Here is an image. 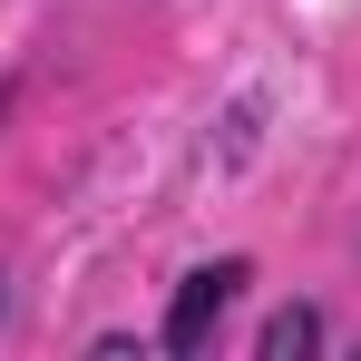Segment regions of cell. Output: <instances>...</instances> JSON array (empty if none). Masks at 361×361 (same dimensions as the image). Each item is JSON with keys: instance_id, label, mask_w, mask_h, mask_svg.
I'll return each instance as SVG.
<instances>
[{"instance_id": "6da1fadb", "label": "cell", "mask_w": 361, "mask_h": 361, "mask_svg": "<svg viewBox=\"0 0 361 361\" xmlns=\"http://www.w3.org/2000/svg\"><path fill=\"white\" fill-rule=\"evenodd\" d=\"M254 283V264L244 254H225V264H195L176 283V312H166V352H205L215 342V322H225V302Z\"/></svg>"}, {"instance_id": "7a4b0ae2", "label": "cell", "mask_w": 361, "mask_h": 361, "mask_svg": "<svg viewBox=\"0 0 361 361\" xmlns=\"http://www.w3.org/2000/svg\"><path fill=\"white\" fill-rule=\"evenodd\" d=\"M293 352H322V312H274V322H264V361H293Z\"/></svg>"}]
</instances>
